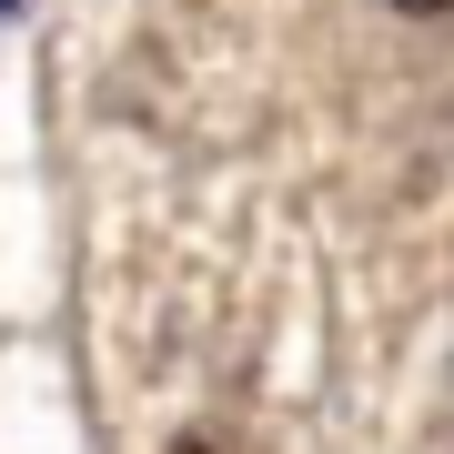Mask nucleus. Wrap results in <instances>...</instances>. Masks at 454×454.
Instances as JSON below:
<instances>
[{
    "mask_svg": "<svg viewBox=\"0 0 454 454\" xmlns=\"http://www.w3.org/2000/svg\"><path fill=\"white\" fill-rule=\"evenodd\" d=\"M11 11H20V0H0V20H11Z\"/></svg>",
    "mask_w": 454,
    "mask_h": 454,
    "instance_id": "f03ea898",
    "label": "nucleus"
},
{
    "mask_svg": "<svg viewBox=\"0 0 454 454\" xmlns=\"http://www.w3.org/2000/svg\"><path fill=\"white\" fill-rule=\"evenodd\" d=\"M394 11H414V20H434V11H454V0H394Z\"/></svg>",
    "mask_w": 454,
    "mask_h": 454,
    "instance_id": "f257e3e1",
    "label": "nucleus"
}]
</instances>
